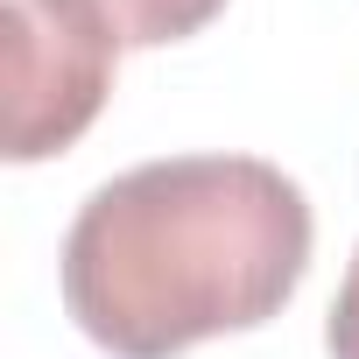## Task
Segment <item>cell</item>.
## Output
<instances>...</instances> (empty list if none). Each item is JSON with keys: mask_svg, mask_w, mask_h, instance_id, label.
<instances>
[{"mask_svg": "<svg viewBox=\"0 0 359 359\" xmlns=\"http://www.w3.org/2000/svg\"><path fill=\"white\" fill-rule=\"evenodd\" d=\"M310 268V198L261 155H169L99 184L64 233V310L113 359L268 324Z\"/></svg>", "mask_w": 359, "mask_h": 359, "instance_id": "cell-1", "label": "cell"}, {"mask_svg": "<svg viewBox=\"0 0 359 359\" xmlns=\"http://www.w3.org/2000/svg\"><path fill=\"white\" fill-rule=\"evenodd\" d=\"M120 36L99 0H8V162L64 155L106 106Z\"/></svg>", "mask_w": 359, "mask_h": 359, "instance_id": "cell-2", "label": "cell"}, {"mask_svg": "<svg viewBox=\"0 0 359 359\" xmlns=\"http://www.w3.org/2000/svg\"><path fill=\"white\" fill-rule=\"evenodd\" d=\"M226 0H99V15L113 22L120 50H162V43H184L198 36Z\"/></svg>", "mask_w": 359, "mask_h": 359, "instance_id": "cell-3", "label": "cell"}, {"mask_svg": "<svg viewBox=\"0 0 359 359\" xmlns=\"http://www.w3.org/2000/svg\"><path fill=\"white\" fill-rule=\"evenodd\" d=\"M324 345H331V359H359V254H352V268H345V289H338V303H331Z\"/></svg>", "mask_w": 359, "mask_h": 359, "instance_id": "cell-4", "label": "cell"}]
</instances>
